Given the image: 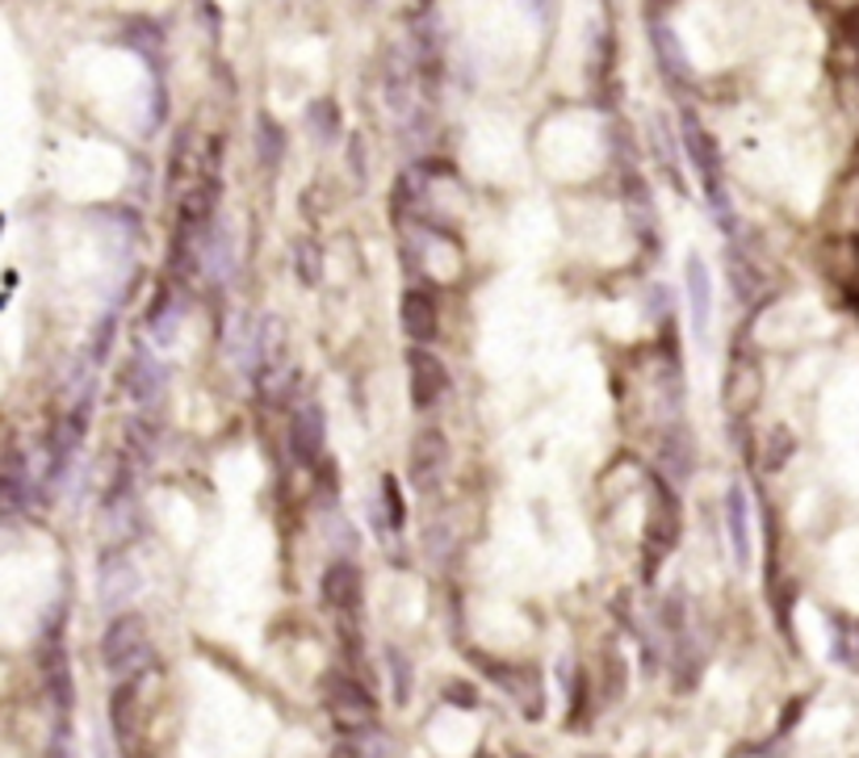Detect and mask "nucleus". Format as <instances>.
<instances>
[{
    "label": "nucleus",
    "instance_id": "obj_18",
    "mask_svg": "<svg viewBox=\"0 0 859 758\" xmlns=\"http://www.w3.org/2000/svg\"><path fill=\"white\" fill-rule=\"evenodd\" d=\"M449 692H453V696H449V700L458 704V708H474V704H478L474 687H461V683H453V687H449Z\"/></svg>",
    "mask_w": 859,
    "mask_h": 758
},
{
    "label": "nucleus",
    "instance_id": "obj_12",
    "mask_svg": "<svg viewBox=\"0 0 859 758\" xmlns=\"http://www.w3.org/2000/svg\"><path fill=\"white\" fill-rule=\"evenodd\" d=\"M604 663H609V675H612V683L604 687V696H609V700H621V692H625V658H621L616 649H609Z\"/></svg>",
    "mask_w": 859,
    "mask_h": 758
},
{
    "label": "nucleus",
    "instance_id": "obj_10",
    "mask_svg": "<svg viewBox=\"0 0 859 758\" xmlns=\"http://www.w3.org/2000/svg\"><path fill=\"white\" fill-rule=\"evenodd\" d=\"M134 696H139V683H122L110 700V720H114V734L122 738V746H131V729H134Z\"/></svg>",
    "mask_w": 859,
    "mask_h": 758
},
{
    "label": "nucleus",
    "instance_id": "obj_11",
    "mask_svg": "<svg viewBox=\"0 0 859 758\" xmlns=\"http://www.w3.org/2000/svg\"><path fill=\"white\" fill-rule=\"evenodd\" d=\"M687 281H692V315H696V327L705 331V322H708V277L701 273L696 260L687 265Z\"/></svg>",
    "mask_w": 859,
    "mask_h": 758
},
{
    "label": "nucleus",
    "instance_id": "obj_5",
    "mask_svg": "<svg viewBox=\"0 0 859 758\" xmlns=\"http://www.w3.org/2000/svg\"><path fill=\"white\" fill-rule=\"evenodd\" d=\"M399 319H402V331H407L416 344L437 340L440 310H437V298H432V294H423V289H407V294H402V303H399Z\"/></svg>",
    "mask_w": 859,
    "mask_h": 758
},
{
    "label": "nucleus",
    "instance_id": "obj_13",
    "mask_svg": "<svg viewBox=\"0 0 859 758\" xmlns=\"http://www.w3.org/2000/svg\"><path fill=\"white\" fill-rule=\"evenodd\" d=\"M835 649H839V658L851 666V670H859V625L842 628V642L835 645Z\"/></svg>",
    "mask_w": 859,
    "mask_h": 758
},
{
    "label": "nucleus",
    "instance_id": "obj_15",
    "mask_svg": "<svg viewBox=\"0 0 859 758\" xmlns=\"http://www.w3.org/2000/svg\"><path fill=\"white\" fill-rule=\"evenodd\" d=\"M298 273H303V277H306L310 285L319 281V247H315V244H303V247H298Z\"/></svg>",
    "mask_w": 859,
    "mask_h": 758
},
{
    "label": "nucleus",
    "instance_id": "obj_6",
    "mask_svg": "<svg viewBox=\"0 0 859 758\" xmlns=\"http://www.w3.org/2000/svg\"><path fill=\"white\" fill-rule=\"evenodd\" d=\"M324 604L331 612H344L352 616L361 607V570L352 562H331L324 574Z\"/></svg>",
    "mask_w": 859,
    "mask_h": 758
},
{
    "label": "nucleus",
    "instance_id": "obj_19",
    "mask_svg": "<svg viewBox=\"0 0 859 758\" xmlns=\"http://www.w3.org/2000/svg\"><path fill=\"white\" fill-rule=\"evenodd\" d=\"M801 708H805V696H797V700L788 704V713H784V720H780V729H784V734L792 729V720H797V713H801Z\"/></svg>",
    "mask_w": 859,
    "mask_h": 758
},
{
    "label": "nucleus",
    "instance_id": "obj_8",
    "mask_svg": "<svg viewBox=\"0 0 859 758\" xmlns=\"http://www.w3.org/2000/svg\"><path fill=\"white\" fill-rule=\"evenodd\" d=\"M289 440H294V453H298V461L303 465H319L324 461V416H319V407H303L298 416H294V432H289Z\"/></svg>",
    "mask_w": 859,
    "mask_h": 758
},
{
    "label": "nucleus",
    "instance_id": "obj_4",
    "mask_svg": "<svg viewBox=\"0 0 859 758\" xmlns=\"http://www.w3.org/2000/svg\"><path fill=\"white\" fill-rule=\"evenodd\" d=\"M407 373H411V402H416V407H432V402L444 395V386H449L444 365H440L423 344H416V348L407 352Z\"/></svg>",
    "mask_w": 859,
    "mask_h": 758
},
{
    "label": "nucleus",
    "instance_id": "obj_1",
    "mask_svg": "<svg viewBox=\"0 0 859 758\" xmlns=\"http://www.w3.org/2000/svg\"><path fill=\"white\" fill-rule=\"evenodd\" d=\"M101 654H105V666H139L147 658V625L143 616H117L114 625L105 628L101 637Z\"/></svg>",
    "mask_w": 859,
    "mask_h": 758
},
{
    "label": "nucleus",
    "instance_id": "obj_9",
    "mask_svg": "<svg viewBox=\"0 0 859 758\" xmlns=\"http://www.w3.org/2000/svg\"><path fill=\"white\" fill-rule=\"evenodd\" d=\"M726 515H729V541H734V557H738V566H750V532H746V491H743V486H734V491H729Z\"/></svg>",
    "mask_w": 859,
    "mask_h": 758
},
{
    "label": "nucleus",
    "instance_id": "obj_2",
    "mask_svg": "<svg viewBox=\"0 0 859 758\" xmlns=\"http://www.w3.org/2000/svg\"><path fill=\"white\" fill-rule=\"evenodd\" d=\"M327 708H331V720L340 725L344 734H361L365 725H374V696L365 692L361 683L352 679H331V692H327Z\"/></svg>",
    "mask_w": 859,
    "mask_h": 758
},
{
    "label": "nucleus",
    "instance_id": "obj_14",
    "mask_svg": "<svg viewBox=\"0 0 859 758\" xmlns=\"http://www.w3.org/2000/svg\"><path fill=\"white\" fill-rule=\"evenodd\" d=\"M788 453H792V437H788V428H776V444L767 440V465H771V470H780Z\"/></svg>",
    "mask_w": 859,
    "mask_h": 758
},
{
    "label": "nucleus",
    "instance_id": "obj_17",
    "mask_svg": "<svg viewBox=\"0 0 859 758\" xmlns=\"http://www.w3.org/2000/svg\"><path fill=\"white\" fill-rule=\"evenodd\" d=\"M395 692H399V700H411V666L399 654H395Z\"/></svg>",
    "mask_w": 859,
    "mask_h": 758
},
{
    "label": "nucleus",
    "instance_id": "obj_7",
    "mask_svg": "<svg viewBox=\"0 0 859 758\" xmlns=\"http://www.w3.org/2000/svg\"><path fill=\"white\" fill-rule=\"evenodd\" d=\"M444 470H449V440H444V432L428 428V432H420L416 444H411V478H416L420 486H428V482L440 478Z\"/></svg>",
    "mask_w": 859,
    "mask_h": 758
},
{
    "label": "nucleus",
    "instance_id": "obj_3",
    "mask_svg": "<svg viewBox=\"0 0 859 758\" xmlns=\"http://www.w3.org/2000/svg\"><path fill=\"white\" fill-rule=\"evenodd\" d=\"M482 670H487L499 687L512 692V700L524 708V717H541L545 700H541V675H536L533 666H508V663L499 666V663H487V658H482Z\"/></svg>",
    "mask_w": 859,
    "mask_h": 758
},
{
    "label": "nucleus",
    "instance_id": "obj_16",
    "mask_svg": "<svg viewBox=\"0 0 859 758\" xmlns=\"http://www.w3.org/2000/svg\"><path fill=\"white\" fill-rule=\"evenodd\" d=\"M382 486H386V508H390V524H395V529H402V520H407V508L399 503V482H395V478H386Z\"/></svg>",
    "mask_w": 859,
    "mask_h": 758
}]
</instances>
